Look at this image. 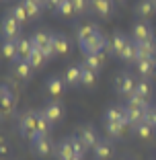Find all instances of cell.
I'll return each instance as SVG.
<instances>
[{"label": "cell", "mask_w": 156, "mask_h": 160, "mask_svg": "<svg viewBox=\"0 0 156 160\" xmlns=\"http://www.w3.org/2000/svg\"><path fill=\"white\" fill-rule=\"evenodd\" d=\"M37 121H39L37 111H25L19 117V133L27 140H33L37 136Z\"/></svg>", "instance_id": "1"}, {"label": "cell", "mask_w": 156, "mask_h": 160, "mask_svg": "<svg viewBox=\"0 0 156 160\" xmlns=\"http://www.w3.org/2000/svg\"><path fill=\"white\" fill-rule=\"evenodd\" d=\"M107 43H109V39L105 37L101 31H97L93 37H88L86 41L80 43V52L84 53V58L95 56V53H103V49H107Z\"/></svg>", "instance_id": "2"}, {"label": "cell", "mask_w": 156, "mask_h": 160, "mask_svg": "<svg viewBox=\"0 0 156 160\" xmlns=\"http://www.w3.org/2000/svg\"><path fill=\"white\" fill-rule=\"evenodd\" d=\"M21 39V23L10 12L2 17V41H19Z\"/></svg>", "instance_id": "3"}, {"label": "cell", "mask_w": 156, "mask_h": 160, "mask_svg": "<svg viewBox=\"0 0 156 160\" xmlns=\"http://www.w3.org/2000/svg\"><path fill=\"white\" fill-rule=\"evenodd\" d=\"M136 86H138V80L129 72H121L115 78V90H117V94H121L125 99H129L132 94H136Z\"/></svg>", "instance_id": "4"}, {"label": "cell", "mask_w": 156, "mask_h": 160, "mask_svg": "<svg viewBox=\"0 0 156 160\" xmlns=\"http://www.w3.org/2000/svg\"><path fill=\"white\" fill-rule=\"evenodd\" d=\"M129 37L125 33H121V31H115L111 37H109V43H107V49L105 52L109 53V56H115V58H121L123 49H125V45H128Z\"/></svg>", "instance_id": "5"}, {"label": "cell", "mask_w": 156, "mask_h": 160, "mask_svg": "<svg viewBox=\"0 0 156 160\" xmlns=\"http://www.w3.org/2000/svg\"><path fill=\"white\" fill-rule=\"evenodd\" d=\"M39 113H41L43 117H48L52 123H60L62 117H64V105L58 99H52V101H48V103L43 105Z\"/></svg>", "instance_id": "6"}, {"label": "cell", "mask_w": 156, "mask_h": 160, "mask_svg": "<svg viewBox=\"0 0 156 160\" xmlns=\"http://www.w3.org/2000/svg\"><path fill=\"white\" fill-rule=\"evenodd\" d=\"M115 156V146L111 138H101V142L93 148V158L95 160H111Z\"/></svg>", "instance_id": "7"}, {"label": "cell", "mask_w": 156, "mask_h": 160, "mask_svg": "<svg viewBox=\"0 0 156 160\" xmlns=\"http://www.w3.org/2000/svg\"><path fill=\"white\" fill-rule=\"evenodd\" d=\"M31 150H33V154L39 156V158H48L53 152V144H52V140L45 138V136H35L33 140H31Z\"/></svg>", "instance_id": "8"}, {"label": "cell", "mask_w": 156, "mask_h": 160, "mask_svg": "<svg viewBox=\"0 0 156 160\" xmlns=\"http://www.w3.org/2000/svg\"><path fill=\"white\" fill-rule=\"evenodd\" d=\"M132 39H136V41H152L154 39V29L150 27L148 21H138L132 29Z\"/></svg>", "instance_id": "9"}, {"label": "cell", "mask_w": 156, "mask_h": 160, "mask_svg": "<svg viewBox=\"0 0 156 160\" xmlns=\"http://www.w3.org/2000/svg\"><path fill=\"white\" fill-rule=\"evenodd\" d=\"M78 136H80V140L84 142V146L88 148V150H93V148L97 146L101 142V136H99V132H97L93 125H82V127H78Z\"/></svg>", "instance_id": "10"}, {"label": "cell", "mask_w": 156, "mask_h": 160, "mask_svg": "<svg viewBox=\"0 0 156 160\" xmlns=\"http://www.w3.org/2000/svg\"><path fill=\"white\" fill-rule=\"evenodd\" d=\"M103 121L105 123H125V125H128L125 107H121V105H111V107H107L105 113H103Z\"/></svg>", "instance_id": "11"}, {"label": "cell", "mask_w": 156, "mask_h": 160, "mask_svg": "<svg viewBox=\"0 0 156 160\" xmlns=\"http://www.w3.org/2000/svg\"><path fill=\"white\" fill-rule=\"evenodd\" d=\"M113 0H90V12H95L101 19H109L113 14Z\"/></svg>", "instance_id": "12"}, {"label": "cell", "mask_w": 156, "mask_h": 160, "mask_svg": "<svg viewBox=\"0 0 156 160\" xmlns=\"http://www.w3.org/2000/svg\"><path fill=\"white\" fill-rule=\"evenodd\" d=\"M80 80H82V64H72V66L66 68V72H64L66 86H70V88L80 86Z\"/></svg>", "instance_id": "13"}, {"label": "cell", "mask_w": 156, "mask_h": 160, "mask_svg": "<svg viewBox=\"0 0 156 160\" xmlns=\"http://www.w3.org/2000/svg\"><path fill=\"white\" fill-rule=\"evenodd\" d=\"M133 12L140 21H148L152 14L156 12V4L154 0H138L136 6H133Z\"/></svg>", "instance_id": "14"}, {"label": "cell", "mask_w": 156, "mask_h": 160, "mask_svg": "<svg viewBox=\"0 0 156 160\" xmlns=\"http://www.w3.org/2000/svg\"><path fill=\"white\" fill-rule=\"evenodd\" d=\"M31 43H33L35 49H45V47L52 45V39H53V33H49V31H45V29H37L33 35H31Z\"/></svg>", "instance_id": "15"}, {"label": "cell", "mask_w": 156, "mask_h": 160, "mask_svg": "<svg viewBox=\"0 0 156 160\" xmlns=\"http://www.w3.org/2000/svg\"><path fill=\"white\" fill-rule=\"evenodd\" d=\"M64 88H66V82H64V76H49L48 82H45V90L52 94L53 99L62 97L64 94Z\"/></svg>", "instance_id": "16"}, {"label": "cell", "mask_w": 156, "mask_h": 160, "mask_svg": "<svg viewBox=\"0 0 156 160\" xmlns=\"http://www.w3.org/2000/svg\"><path fill=\"white\" fill-rule=\"evenodd\" d=\"M0 103H2V111H4V115L13 113L14 105H17V99H14V92L8 88V84H2V88H0Z\"/></svg>", "instance_id": "17"}, {"label": "cell", "mask_w": 156, "mask_h": 160, "mask_svg": "<svg viewBox=\"0 0 156 160\" xmlns=\"http://www.w3.org/2000/svg\"><path fill=\"white\" fill-rule=\"evenodd\" d=\"M154 62L156 60H150V58H140V60L133 64V66H136V72L142 76L144 80H150L152 74H154Z\"/></svg>", "instance_id": "18"}, {"label": "cell", "mask_w": 156, "mask_h": 160, "mask_svg": "<svg viewBox=\"0 0 156 160\" xmlns=\"http://www.w3.org/2000/svg\"><path fill=\"white\" fill-rule=\"evenodd\" d=\"M13 74L19 80H29L33 76V68H31V64L27 60H17L13 62Z\"/></svg>", "instance_id": "19"}, {"label": "cell", "mask_w": 156, "mask_h": 160, "mask_svg": "<svg viewBox=\"0 0 156 160\" xmlns=\"http://www.w3.org/2000/svg\"><path fill=\"white\" fill-rule=\"evenodd\" d=\"M52 43H53V49H56V56H66L70 52V39L64 33H53Z\"/></svg>", "instance_id": "20"}, {"label": "cell", "mask_w": 156, "mask_h": 160, "mask_svg": "<svg viewBox=\"0 0 156 160\" xmlns=\"http://www.w3.org/2000/svg\"><path fill=\"white\" fill-rule=\"evenodd\" d=\"M72 158H76V154H74V148H72L70 140L66 138V140H62L56 146V160H72Z\"/></svg>", "instance_id": "21"}, {"label": "cell", "mask_w": 156, "mask_h": 160, "mask_svg": "<svg viewBox=\"0 0 156 160\" xmlns=\"http://www.w3.org/2000/svg\"><path fill=\"white\" fill-rule=\"evenodd\" d=\"M119 60L125 62V64H136L138 62V41L136 39L129 37V41H128V45H125V49H123V53H121Z\"/></svg>", "instance_id": "22"}, {"label": "cell", "mask_w": 156, "mask_h": 160, "mask_svg": "<svg viewBox=\"0 0 156 160\" xmlns=\"http://www.w3.org/2000/svg\"><path fill=\"white\" fill-rule=\"evenodd\" d=\"M97 31H99V29H97V25H93V23L78 25V27H76V41H78V45H80L82 41H86L88 37H93Z\"/></svg>", "instance_id": "23"}, {"label": "cell", "mask_w": 156, "mask_h": 160, "mask_svg": "<svg viewBox=\"0 0 156 160\" xmlns=\"http://www.w3.org/2000/svg\"><path fill=\"white\" fill-rule=\"evenodd\" d=\"M140 58H150L156 60V41H138V60Z\"/></svg>", "instance_id": "24"}, {"label": "cell", "mask_w": 156, "mask_h": 160, "mask_svg": "<svg viewBox=\"0 0 156 160\" xmlns=\"http://www.w3.org/2000/svg\"><path fill=\"white\" fill-rule=\"evenodd\" d=\"M82 66L88 68L93 72H99L101 68L105 66V53H95V56H86L82 60Z\"/></svg>", "instance_id": "25"}, {"label": "cell", "mask_w": 156, "mask_h": 160, "mask_svg": "<svg viewBox=\"0 0 156 160\" xmlns=\"http://www.w3.org/2000/svg\"><path fill=\"white\" fill-rule=\"evenodd\" d=\"M132 133L138 140H150L152 133H154V127H152L150 123L142 121V123H138V125H132Z\"/></svg>", "instance_id": "26"}, {"label": "cell", "mask_w": 156, "mask_h": 160, "mask_svg": "<svg viewBox=\"0 0 156 160\" xmlns=\"http://www.w3.org/2000/svg\"><path fill=\"white\" fill-rule=\"evenodd\" d=\"M144 109H138V107H128L125 105V119H128V125H138V123L144 121Z\"/></svg>", "instance_id": "27"}, {"label": "cell", "mask_w": 156, "mask_h": 160, "mask_svg": "<svg viewBox=\"0 0 156 160\" xmlns=\"http://www.w3.org/2000/svg\"><path fill=\"white\" fill-rule=\"evenodd\" d=\"M125 127H128L125 123H105V133L111 140H117L125 133Z\"/></svg>", "instance_id": "28"}, {"label": "cell", "mask_w": 156, "mask_h": 160, "mask_svg": "<svg viewBox=\"0 0 156 160\" xmlns=\"http://www.w3.org/2000/svg\"><path fill=\"white\" fill-rule=\"evenodd\" d=\"M2 56L10 62L19 60V47H17V41H2Z\"/></svg>", "instance_id": "29"}, {"label": "cell", "mask_w": 156, "mask_h": 160, "mask_svg": "<svg viewBox=\"0 0 156 160\" xmlns=\"http://www.w3.org/2000/svg\"><path fill=\"white\" fill-rule=\"evenodd\" d=\"M27 62L31 64V68L33 70H39V68L45 66V62H48V58H45V53L41 52V49H33V53L27 58Z\"/></svg>", "instance_id": "30"}, {"label": "cell", "mask_w": 156, "mask_h": 160, "mask_svg": "<svg viewBox=\"0 0 156 160\" xmlns=\"http://www.w3.org/2000/svg\"><path fill=\"white\" fill-rule=\"evenodd\" d=\"M17 47H19V60H27L35 49L33 43H31V39H25V37H21L19 41H17Z\"/></svg>", "instance_id": "31"}, {"label": "cell", "mask_w": 156, "mask_h": 160, "mask_svg": "<svg viewBox=\"0 0 156 160\" xmlns=\"http://www.w3.org/2000/svg\"><path fill=\"white\" fill-rule=\"evenodd\" d=\"M21 4H23V8L27 10V14H29V19H39L41 17V6L37 4V2H33V0H21Z\"/></svg>", "instance_id": "32"}, {"label": "cell", "mask_w": 156, "mask_h": 160, "mask_svg": "<svg viewBox=\"0 0 156 160\" xmlns=\"http://www.w3.org/2000/svg\"><path fill=\"white\" fill-rule=\"evenodd\" d=\"M97 74H99V72H93V70H88V68L82 66V80H80V86H84V88H93V86L97 84Z\"/></svg>", "instance_id": "33"}, {"label": "cell", "mask_w": 156, "mask_h": 160, "mask_svg": "<svg viewBox=\"0 0 156 160\" xmlns=\"http://www.w3.org/2000/svg\"><path fill=\"white\" fill-rule=\"evenodd\" d=\"M68 140H70L72 148H74V154L78 156V158H82V156L86 154V150H88V148L84 146V142L80 140V136H78V133H74V136H70V138H68Z\"/></svg>", "instance_id": "34"}, {"label": "cell", "mask_w": 156, "mask_h": 160, "mask_svg": "<svg viewBox=\"0 0 156 160\" xmlns=\"http://www.w3.org/2000/svg\"><path fill=\"white\" fill-rule=\"evenodd\" d=\"M128 107H138V109H144V111H146V109H150L152 105H150V101L148 99H144V97H140V94H132V97H129L128 99Z\"/></svg>", "instance_id": "35"}, {"label": "cell", "mask_w": 156, "mask_h": 160, "mask_svg": "<svg viewBox=\"0 0 156 160\" xmlns=\"http://www.w3.org/2000/svg\"><path fill=\"white\" fill-rule=\"evenodd\" d=\"M52 127H53V123L49 121L48 117H43V115L39 113V121H37V136H45V138H49V132H52Z\"/></svg>", "instance_id": "36"}, {"label": "cell", "mask_w": 156, "mask_h": 160, "mask_svg": "<svg viewBox=\"0 0 156 160\" xmlns=\"http://www.w3.org/2000/svg\"><path fill=\"white\" fill-rule=\"evenodd\" d=\"M136 94H140V97H144V99L150 101L152 97V84H150V80H138V86H136Z\"/></svg>", "instance_id": "37"}, {"label": "cell", "mask_w": 156, "mask_h": 160, "mask_svg": "<svg viewBox=\"0 0 156 160\" xmlns=\"http://www.w3.org/2000/svg\"><path fill=\"white\" fill-rule=\"evenodd\" d=\"M6 12H10V14H13V17L19 21L21 25H23L25 21H29V14H27V10L23 8V4H21V2H19V4H14V6H10Z\"/></svg>", "instance_id": "38"}, {"label": "cell", "mask_w": 156, "mask_h": 160, "mask_svg": "<svg viewBox=\"0 0 156 160\" xmlns=\"http://www.w3.org/2000/svg\"><path fill=\"white\" fill-rule=\"evenodd\" d=\"M56 10V14L58 17H72L74 14V6H72V0H64L58 8H53Z\"/></svg>", "instance_id": "39"}, {"label": "cell", "mask_w": 156, "mask_h": 160, "mask_svg": "<svg viewBox=\"0 0 156 160\" xmlns=\"http://www.w3.org/2000/svg\"><path fill=\"white\" fill-rule=\"evenodd\" d=\"M74 6V14H84L86 10H90V0H72Z\"/></svg>", "instance_id": "40"}, {"label": "cell", "mask_w": 156, "mask_h": 160, "mask_svg": "<svg viewBox=\"0 0 156 160\" xmlns=\"http://www.w3.org/2000/svg\"><path fill=\"white\" fill-rule=\"evenodd\" d=\"M144 121L150 123V125L156 129V107H154V105H152L150 109H146V113H144Z\"/></svg>", "instance_id": "41"}, {"label": "cell", "mask_w": 156, "mask_h": 160, "mask_svg": "<svg viewBox=\"0 0 156 160\" xmlns=\"http://www.w3.org/2000/svg\"><path fill=\"white\" fill-rule=\"evenodd\" d=\"M62 2H64V0H48V4H49V6H53V8H58Z\"/></svg>", "instance_id": "42"}, {"label": "cell", "mask_w": 156, "mask_h": 160, "mask_svg": "<svg viewBox=\"0 0 156 160\" xmlns=\"http://www.w3.org/2000/svg\"><path fill=\"white\" fill-rule=\"evenodd\" d=\"M33 2H37V4L41 6V8H43V6H45V4H48V0H33Z\"/></svg>", "instance_id": "43"}, {"label": "cell", "mask_w": 156, "mask_h": 160, "mask_svg": "<svg viewBox=\"0 0 156 160\" xmlns=\"http://www.w3.org/2000/svg\"><path fill=\"white\" fill-rule=\"evenodd\" d=\"M72 160H82V158H78V156H76V158H72Z\"/></svg>", "instance_id": "44"}, {"label": "cell", "mask_w": 156, "mask_h": 160, "mask_svg": "<svg viewBox=\"0 0 156 160\" xmlns=\"http://www.w3.org/2000/svg\"><path fill=\"white\" fill-rule=\"evenodd\" d=\"M117 2H125V0H117Z\"/></svg>", "instance_id": "45"}, {"label": "cell", "mask_w": 156, "mask_h": 160, "mask_svg": "<svg viewBox=\"0 0 156 160\" xmlns=\"http://www.w3.org/2000/svg\"><path fill=\"white\" fill-rule=\"evenodd\" d=\"M154 4H156V0H154Z\"/></svg>", "instance_id": "46"}]
</instances>
